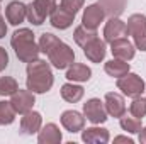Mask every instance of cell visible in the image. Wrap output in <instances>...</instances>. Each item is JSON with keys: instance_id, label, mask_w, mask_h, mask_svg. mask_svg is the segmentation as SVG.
<instances>
[{"instance_id": "cell-11", "label": "cell", "mask_w": 146, "mask_h": 144, "mask_svg": "<svg viewBox=\"0 0 146 144\" xmlns=\"http://www.w3.org/2000/svg\"><path fill=\"white\" fill-rule=\"evenodd\" d=\"M110 53L114 58L117 59H124V61H129L134 58L136 54V49H134V44L127 39V37H119L115 41L110 42Z\"/></svg>"}, {"instance_id": "cell-20", "label": "cell", "mask_w": 146, "mask_h": 144, "mask_svg": "<svg viewBox=\"0 0 146 144\" xmlns=\"http://www.w3.org/2000/svg\"><path fill=\"white\" fill-rule=\"evenodd\" d=\"M92 76V70L87 66V65H82V63H72L68 68H66V78L70 81H88Z\"/></svg>"}, {"instance_id": "cell-19", "label": "cell", "mask_w": 146, "mask_h": 144, "mask_svg": "<svg viewBox=\"0 0 146 144\" xmlns=\"http://www.w3.org/2000/svg\"><path fill=\"white\" fill-rule=\"evenodd\" d=\"M109 131L104 127H88L82 132V141L83 143H90V144H106L109 143Z\"/></svg>"}, {"instance_id": "cell-9", "label": "cell", "mask_w": 146, "mask_h": 144, "mask_svg": "<svg viewBox=\"0 0 146 144\" xmlns=\"http://www.w3.org/2000/svg\"><path fill=\"white\" fill-rule=\"evenodd\" d=\"M106 19V12L100 7V3H92L87 9H83V15H82V24L87 29L97 31V27L100 26V22H104Z\"/></svg>"}, {"instance_id": "cell-23", "label": "cell", "mask_w": 146, "mask_h": 144, "mask_svg": "<svg viewBox=\"0 0 146 144\" xmlns=\"http://www.w3.org/2000/svg\"><path fill=\"white\" fill-rule=\"evenodd\" d=\"M100 7L104 9L106 15L109 17H119L127 5V0H99Z\"/></svg>"}, {"instance_id": "cell-7", "label": "cell", "mask_w": 146, "mask_h": 144, "mask_svg": "<svg viewBox=\"0 0 146 144\" xmlns=\"http://www.w3.org/2000/svg\"><path fill=\"white\" fill-rule=\"evenodd\" d=\"M83 115L92 122V124H104L107 120V110L104 102H100V98H90L83 104Z\"/></svg>"}, {"instance_id": "cell-33", "label": "cell", "mask_w": 146, "mask_h": 144, "mask_svg": "<svg viewBox=\"0 0 146 144\" xmlns=\"http://www.w3.org/2000/svg\"><path fill=\"white\" fill-rule=\"evenodd\" d=\"M139 143L146 144V127H143V129L139 131Z\"/></svg>"}, {"instance_id": "cell-16", "label": "cell", "mask_w": 146, "mask_h": 144, "mask_svg": "<svg viewBox=\"0 0 146 144\" xmlns=\"http://www.w3.org/2000/svg\"><path fill=\"white\" fill-rule=\"evenodd\" d=\"M60 120H61V126L72 134L83 131V126H85V117L76 110H65Z\"/></svg>"}, {"instance_id": "cell-6", "label": "cell", "mask_w": 146, "mask_h": 144, "mask_svg": "<svg viewBox=\"0 0 146 144\" xmlns=\"http://www.w3.org/2000/svg\"><path fill=\"white\" fill-rule=\"evenodd\" d=\"M117 88L126 95V97H138V95H143L145 92V80L136 75V73H126L124 76L117 78Z\"/></svg>"}, {"instance_id": "cell-22", "label": "cell", "mask_w": 146, "mask_h": 144, "mask_svg": "<svg viewBox=\"0 0 146 144\" xmlns=\"http://www.w3.org/2000/svg\"><path fill=\"white\" fill-rule=\"evenodd\" d=\"M104 70H106V73H107L109 76H112V78H121V76H124L126 73H129V63L124 61V59L114 58V59H110V61H107V63L104 65Z\"/></svg>"}, {"instance_id": "cell-8", "label": "cell", "mask_w": 146, "mask_h": 144, "mask_svg": "<svg viewBox=\"0 0 146 144\" xmlns=\"http://www.w3.org/2000/svg\"><path fill=\"white\" fill-rule=\"evenodd\" d=\"M34 104H36V97L31 90H17L10 98V105L15 110V114H26L33 110Z\"/></svg>"}, {"instance_id": "cell-30", "label": "cell", "mask_w": 146, "mask_h": 144, "mask_svg": "<svg viewBox=\"0 0 146 144\" xmlns=\"http://www.w3.org/2000/svg\"><path fill=\"white\" fill-rule=\"evenodd\" d=\"M9 66V54L5 51V48L0 46V71H3Z\"/></svg>"}, {"instance_id": "cell-24", "label": "cell", "mask_w": 146, "mask_h": 144, "mask_svg": "<svg viewBox=\"0 0 146 144\" xmlns=\"http://www.w3.org/2000/svg\"><path fill=\"white\" fill-rule=\"evenodd\" d=\"M99 36L97 34V31H92V29H87L83 24L82 26H78L76 29H75V32H73V39H75V42L78 44V46H85L87 42H90L92 39H95V37Z\"/></svg>"}, {"instance_id": "cell-28", "label": "cell", "mask_w": 146, "mask_h": 144, "mask_svg": "<svg viewBox=\"0 0 146 144\" xmlns=\"http://www.w3.org/2000/svg\"><path fill=\"white\" fill-rule=\"evenodd\" d=\"M15 119V110L10 102H0V126H9Z\"/></svg>"}, {"instance_id": "cell-3", "label": "cell", "mask_w": 146, "mask_h": 144, "mask_svg": "<svg viewBox=\"0 0 146 144\" xmlns=\"http://www.w3.org/2000/svg\"><path fill=\"white\" fill-rule=\"evenodd\" d=\"M10 44H12L17 58L22 63H31V61L37 59V56L41 53L39 44H36V41H34V32L27 27L17 29L10 37Z\"/></svg>"}, {"instance_id": "cell-29", "label": "cell", "mask_w": 146, "mask_h": 144, "mask_svg": "<svg viewBox=\"0 0 146 144\" xmlns=\"http://www.w3.org/2000/svg\"><path fill=\"white\" fill-rule=\"evenodd\" d=\"M83 3H85V0H61L60 2V5L65 10H68L70 14H73V15L78 14V10L83 7Z\"/></svg>"}, {"instance_id": "cell-14", "label": "cell", "mask_w": 146, "mask_h": 144, "mask_svg": "<svg viewBox=\"0 0 146 144\" xmlns=\"http://www.w3.org/2000/svg\"><path fill=\"white\" fill-rule=\"evenodd\" d=\"M104 105L106 110L110 117H122L126 114V102H124V97L115 93V92H109L106 93V98H104Z\"/></svg>"}, {"instance_id": "cell-17", "label": "cell", "mask_w": 146, "mask_h": 144, "mask_svg": "<svg viewBox=\"0 0 146 144\" xmlns=\"http://www.w3.org/2000/svg\"><path fill=\"white\" fill-rule=\"evenodd\" d=\"M61 139H63L61 131H60V127H58L56 124H53V122L46 124V126L41 127L39 132H37V143L39 144H60Z\"/></svg>"}, {"instance_id": "cell-12", "label": "cell", "mask_w": 146, "mask_h": 144, "mask_svg": "<svg viewBox=\"0 0 146 144\" xmlns=\"http://www.w3.org/2000/svg\"><path fill=\"white\" fill-rule=\"evenodd\" d=\"M41 126H42V117H41L39 112L29 110V112L22 114V117H21V132L24 136H33V134L39 132Z\"/></svg>"}, {"instance_id": "cell-15", "label": "cell", "mask_w": 146, "mask_h": 144, "mask_svg": "<svg viewBox=\"0 0 146 144\" xmlns=\"http://www.w3.org/2000/svg\"><path fill=\"white\" fill-rule=\"evenodd\" d=\"M73 20H75V15L70 14L68 10H65L61 5H56V7L53 9V12L49 14V22H51V26H53L54 29H60V31L68 29L73 24Z\"/></svg>"}, {"instance_id": "cell-31", "label": "cell", "mask_w": 146, "mask_h": 144, "mask_svg": "<svg viewBox=\"0 0 146 144\" xmlns=\"http://www.w3.org/2000/svg\"><path fill=\"white\" fill-rule=\"evenodd\" d=\"M7 34V24H5V19L0 17V39Z\"/></svg>"}, {"instance_id": "cell-1", "label": "cell", "mask_w": 146, "mask_h": 144, "mask_svg": "<svg viewBox=\"0 0 146 144\" xmlns=\"http://www.w3.org/2000/svg\"><path fill=\"white\" fill-rule=\"evenodd\" d=\"M39 51L44 53L49 58V63L56 70H65L72 63H75L73 49L68 44H65L61 39H58L54 34H51V32L41 34V37H39Z\"/></svg>"}, {"instance_id": "cell-18", "label": "cell", "mask_w": 146, "mask_h": 144, "mask_svg": "<svg viewBox=\"0 0 146 144\" xmlns=\"http://www.w3.org/2000/svg\"><path fill=\"white\" fill-rule=\"evenodd\" d=\"M5 15H7V20L12 24V26H19L21 22H24V19L27 17V5H24L22 2H10L7 5V10H5Z\"/></svg>"}, {"instance_id": "cell-10", "label": "cell", "mask_w": 146, "mask_h": 144, "mask_svg": "<svg viewBox=\"0 0 146 144\" xmlns=\"http://www.w3.org/2000/svg\"><path fill=\"white\" fill-rule=\"evenodd\" d=\"M129 34L127 31V24L124 20H121L119 17H109V20L106 22L104 27V41L106 42H112L119 37H126Z\"/></svg>"}, {"instance_id": "cell-5", "label": "cell", "mask_w": 146, "mask_h": 144, "mask_svg": "<svg viewBox=\"0 0 146 144\" xmlns=\"http://www.w3.org/2000/svg\"><path fill=\"white\" fill-rule=\"evenodd\" d=\"M54 7H56V0H34L33 3L27 5L29 22L34 26H41L46 20V17H49Z\"/></svg>"}, {"instance_id": "cell-27", "label": "cell", "mask_w": 146, "mask_h": 144, "mask_svg": "<svg viewBox=\"0 0 146 144\" xmlns=\"http://www.w3.org/2000/svg\"><path fill=\"white\" fill-rule=\"evenodd\" d=\"M129 112H131L133 117H136V119H143V117L146 115V97H143V95L134 97V100L131 102Z\"/></svg>"}, {"instance_id": "cell-25", "label": "cell", "mask_w": 146, "mask_h": 144, "mask_svg": "<svg viewBox=\"0 0 146 144\" xmlns=\"http://www.w3.org/2000/svg\"><path fill=\"white\" fill-rule=\"evenodd\" d=\"M121 120V127L126 131V132H129V134H139V131L143 129V126H141V119H136V117H127L126 114L122 115V117H119Z\"/></svg>"}, {"instance_id": "cell-21", "label": "cell", "mask_w": 146, "mask_h": 144, "mask_svg": "<svg viewBox=\"0 0 146 144\" xmlns=\"http://www.w3.org/2000/svg\"><path fill=\"white\" fill-rule=\"evenodd\" d=\"M83 93H85V90L80 85H75V83H65L61 87V98L68 104L80 102L83 98Z\"/></svg>"}, {"instance_id": "cell-13", "label": "cell", "mask_w": 146, "mask_h": 144, "mask_svg": "<svg viewBox=\"0 0 146 144\" xmlns=\"http://www.w3.org/2000/svg\"><path fill=\"white\" fill-rule=\"evenodd\" d=\"M83 54L87 56V59H90L92 63H100L104 61L106 54H107V48H106V41H100L99 36L92 39L90 42H87L83 46Z\"/></svg>"}, {"instance_id": "cell-26", "label": "cell", "mask_w": 146, "mask_h": 144, "mask_svg": "<svg viewBox=\"0 0 146 144\" xmlns=\"http://www.w3.org/2000/svg\"><path fill=\"white\" fill-rule=\"evenodd\" d=\"M19 90V83L12 76H0V97H12Z\"/></svg>"}, {"instance_id": "cell-32", "label": "cell", "mask_w": 146, "mask_h": 144, "mask_svg": "<svg viewBox=\"0 0 146 144\" xmlns=\"http://www.w3.org/2000/svg\"><path fill=\"white\" fill-rule=\"evenodd\" d=\"M114 143H127V144H133V139L127 137V136H117L114 137Z\"/></svg>"}, {"instance_id": "cell-2", "label": "cell", "mask_w": 146, "mask_h": 144, "mask_svg": "<svg viewBox=\"0 0 146 144\" xmlns=\"http://www.w3.org/2000/svg\"><path fill=\"white\" fill-rule=\"evenodd\" d=\"M27 80H26V87L27 90H31L33 93H46L51 90L53 83H54V76L51 71V66L42 61V59H34L31 63H27Z\"/></svg>"}, {"instance_id": "cell-34", "label": "cell", "mask_w": 146, "mask_h": 144, "mask_svg": "<svg viewBox=\"0 0 146 144\" xmlns=\"http://www.w3.org/2000/svg\"><path fill=\"white\" fill-rule=\"evenodd\" d=\"M0 2H2V0H0Z\"/></svg>"}, {"instance_id": "cell-4", "label": "cell", "mask_w": 146, "mask_h": 144, "mask_svg": "<svg viewBox=\"0 0 146 144\" xmlns=\"http://www.w3.org/2000/svg\"><path fill=\"white\" fill-rule=\"evenodd\" d=\"M127 31L133 36L134 46L141 51H146V15L133 14L127 19Z\"/></svg>"}]
</instances>
